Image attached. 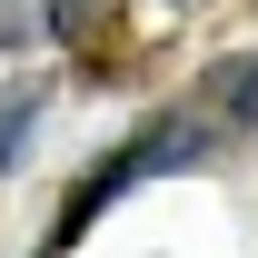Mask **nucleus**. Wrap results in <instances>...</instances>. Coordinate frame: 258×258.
<instances>
[{
  "mask_svg": "<svg viewBox=\"0 0 258 258\" xmlns=\"http://www.w3.org/2000/svg\"><path fill=\"white\" fill-rule=\"evenodd\" d=\"M30 119H40V99H10V109H0V169L20 159V139H30Z\"/></svg>",
  "mask_w": 258,
  "mask_h": 258,
  "instance_id": "1",
  "label": "nucleus"
},
{
  "mask_svg": "<svg viewBox=\"0 0 258 258\" xmlns=\"http://www.w3.org/2000/svg\"><path fill=\"white\" fill-rule=\"evenodd\" d=\"M228 119H258V60L228 70Z\"/></svg>",
  "mask_w": 258,
  "mask_h": 258,
  "instance_id": "2",
  "label": "nucleus"
}]
</instances>
